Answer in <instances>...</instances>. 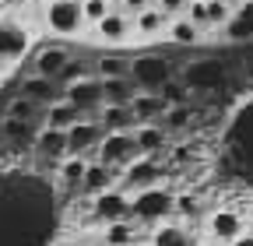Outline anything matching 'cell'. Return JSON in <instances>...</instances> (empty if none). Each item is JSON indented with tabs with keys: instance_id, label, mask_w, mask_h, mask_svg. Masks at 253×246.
<instances>
[{
	"instance_id": "28",
	"label": "cell",
	"mask_w": 253,
	"mask_h": 246,
	"mask_svg": "<svg viewBox=\"0 0 253 246\" xmlns=\"http://www.w3.org/2000/svg\"><path fill=\"white\" fill-rule=\"evenodd\" d=\"M95 74H99V81L130 78V60H126V56H102L99 64H95Z\"/></svg>"
},
{
	"instance_id": "4",
	"label": "cell",
	"mask_w": 253,
	"mask_h": 246,
	"mask_svg": "<svg viewBox=\"0 0 253 246\" xmlns=\"http://www.w3.org/2000/svg\"><path fill=\"white\" fill-rule=\"evenodd\" d=\"M116 183H123V194L130 197V194H141V190H151V187H162L166 183V169L158 165V159H137V162H130L123 172H120V179Z\"/></svg>"
},
{
	"instance_id": "39",
	"label": "cell",
	"mask_w": 253,
	"mask_h": 246,
	"mask_svg": "<svg viewBox=\"0 0 253 246\" xmlns=\"http://www.w3.org/2000/svg\"><path fill=\"white\" fill-rule=\"evenodd\" d=\"M148 7H155V0H123V4H120V11H123L126 18H134V14L148 11Z\"/></svg>"
},
{
	"instance_id": "41",
	"label": "cell",
	"mask_w": 253,
	"mask_h": 246,
	"mask_svg": "<svg viewBox=\"0 0 253 246\" xmlns=\"http://www.w3.org/2000/svg\"><path fill=\"white\" fill-rule=\"evenodd\" d=\"M197 246H218V243H211V239H197Z\"/></svg>"
},
{
	"instance_id": "22",
	"label": "cell",
	"mask_w": 253,
	"mask_h": 246,
	"mask_svg": "<svg viewBox=\"0 0 253 246\" xmlns=\"http://www.w3.org/2000/svg\"><path fill=\"white\" fill-rule=\"evenodd\" d=\"M102 84V106H130L137 88L130 84V78H109V81H99Z\"/></svg>"
},
{
	"instance_id": "43",
	"label": "cell",
	"mask_w": 253,
	"mask_h": 246,
	"mask_svg": "<svg viewBox=\"0 0 253 246\" xmlns=\"http://www.w3.org/2000/svg\"><path fill=\"white\" fill-rule=\"evenodd\" d=\"M0 71H4V67H0Z\"/></svg>"
},
{
	"instance_id": "14",
	"label": "cell",
	"mask_w": 253,
	"mask_h": 246,
	"mask_svg": "<svg viewBox=\"0 0 253 246\" xmlns=\"http://www.w3.org/2000/svg\"><path fill=\"white\" fill-rule=\"evenodd\" d=\"M116 179H120V172H113V169H106L102 162L88 159V169H84V176H81V194L99 197V194L113 190V183H116Z\"/></svg>"
},
{
	"instance_id": "10",
	"label": "cell",
	"mask_w": 253,
	"mask_h": 246,
	"mask_svg": "<svg viewBox=\"0 0 253 246\" xmlns=\"http://www.w3.org/2000/svg\"><path fill=\"white\" fill-rule=\"evenodd\" d=\"M63 137H67V155L91 159L95 148H99V141H102V127L99 123H88V120H78L74 127L63 130Z\"/></svg>"
},
{
	"instance_id": "25",
	"label": "cell",
	"mask_w": 253,
	"mask_h": 246,
	"mask_svg": "<svg viewBox=\"0 0 253 246\" xmlns=\"http://www.w3.org/2000/svg\"><path fill=\"white\" fill-rule=\"evenodd\" d=\"M102 243L106 246H137V225L126 218V222H113L102 229Z\"/></svg>"
},
{
	"instance_id": "7",
	"label": "cell",
	"mask_w": 253,
	"mask_h": 246,
	"mask_svg": "<svg viewBox=\"0 0 253 246\" xmlns=\"http://www.w3.org/2000/svg\"><path fill=\"white\" fill-rule=\"evenodd\" d=\"M246 232V222L236 207H218L208 214V239L218 246H232L239 236Z\"/></svg>"
},
{
	"instance_id": "44",
	"label": "cell",
	"mask_w": 253,
	"mask_h": 246,
	"mask_svg": "<svg viewBox=\"0 0 253 246\" xmlns=\"http://www.w3.org/2000/svg\"><path fill=\"white\" fill-rule=\"evenodd\" d=\"M137 246H141V243H137Z\"/></svg>"
},
{
	"instance_id": "15",
	"label": "cell",
	"mask_w": 253,
	"mask_h": 246,
	"mask_svg": "<svg viewBox=\"0 0 253 246\" xmlns=\"http://www.w3.org/2000/svg\"><path fill=\"white\" fill-rule=\"evenodd\" d=\"M95 123L102 127V134H130V130L137 127V120H134L130 106H102Z\"/></svg>"
},
{
	"instance_id": "31",
	"label": "cell",
	"mask_w": 253,
	"mask_h": 246,
	"mask_svg": "<svg viewBox=\"0 0 253 246\" xmlns=\"http://www.w3.org/2000/svg\"><path fill=\"white\" fill-rule=\"evenodd\" d=\"M190 120H194V109H190V102H186V106H172V109H166V116L158 120V127L169 134V130H183Z\"/></svg>"
},
{
	"instance_id": "5",
	"label": "cell",
	"mask_w": 253,
	"mask_h": 246,
	"mask_svg": "<svg viewBox=\"0 0 253 246\" xmlns=\"http://www.w3.org/2000/svg\"><path fill=\"white\" fill-rule=\"evenodd\" d=\"M137 148H134V137L130 134H102L99 148H95V162H102L106 169L113 172H123L130 162H137Z\"/></svg>"
},
{
	"instance_id": "34",
	"label": "cell",
	"mask_w": 253,
	"mask_h": 246,
	"mask_svg": "<svg viewBox=\"0 0 253 246\" xmlns=\"http://www.w3.org/2000/svg\"><path fill=\"white\" fill-rule=\"evenodd\" d=\"M109 11L113 7L106 4V0H81V21H84V28H95Z\"/></svg>"
},
{
	"instance_id": "18",
	"label": "cell",
	"mask_w": 253,
	"mask_h": 246,
	"mask_svg": "<svg viewBox=\"0 0 253 246\" xmlns=\"http://www.w3.org/2000/svg\"><path fill=\"white\" fill-rule=\"evenodd\" d=\"M148 243H151V246H197L194 232H190L186 225H179V222H162V225H155Z\"/></svg>"
},
{
	"instance_id": "40",
	"label": "cell",
	"mask_w": 253,
	"mask_h": 246,
	"mask_svg": "<svg viewBox=\"0 0 253 246\" xmlns=\"http://www.w3.org/2000/svg\"><path fill=\"white\" fill-rule=\"evenodd\" d=\"M232 246H253V232H243V236H239Z\"/></svg>"
},
{
	"instance_id": "1",
	"label": "cell",
	"mask_w": 253,
	"mask_h": 246,
	"mask_svg": "<svg viewBox=\"0 0 253 246\" xmlns=\"http://www.w3.org/2000/svg\"><path fill=\"white\" fill-rule=\"evenodd\" d=\"M172 201L176 194L169 187H151L141 194H130V222L137 218V225H162L172 218Z\"/></svg>"
},
{
	"instance_id": "17",
	"label": "cell",
	"mask_w": 253,
	"mask_h": 246,
	"mask_svg": "<svg viewBox=\"0 0 253 246\" xmlns=\"http://www.w3.org/2000/svg\"><path fill=\"white\" fill-rule=\"evenodd\" d=\"M225 39L229 42H250L253 39V0L243 7H232V18L225 21Z\"/></svg>"
},
{
	"instance_id": "19",
	"label": "cell",
	"mask_w": 253,
	"mask_h": 246,
	"mask_svg": "<svg viewBox=\"0 0 253 246\" xmlns=\"http://www.w3.org/2000/svg\"><path fill=\"white\" fill-rule=\"evenodd\" d=\"M183 84H186V88H194V91L218 88V84H221V64H211V60H204V64H194V67L186 71Z\"/></svg>"
},
{
	"instance_id": "36",
	"label": "cell",
	"mask_w": 253,
	"mask_h": 246,
	"mask_svg": "<svg viewBox=\"0 0 253 246\" xmlns=\"http://www.w3.org/2000/svg\"><path fill=\"white\" fill-rule=\"evenodd\" d=\"M183 18L194 25V28H201V32H204V28H208V4H204V0H186Z\"/></svg>"
},
{
	"instance_id": "8",
	"label": "cell",
	"mask_w": 253,
	"mask_h": 246,
	"mask_svg": "<svg viewBox=\"0 0 253 246\" xmlns=\"http://www.w3.org/2000/svg\"><path fill=\"white\" fill-rule=\"evenodd\" d=\"M28 46H32L28 28L18 25L14 18H0V67L21 60V56L28 53Z\"/></svg>"
},
{
	"instance_id": "11",
	"label": "cell",
	"mask_w": 253,
	"mask_h": 246,
	"mask_svg": "<svg viewBox=\"0 0 253 246\" xmlns=\"http://www.w3.org/2000/svg\"><path fill=\"white\" fill-rule=\"evenodd\" d=\"M130 137H134L137 155H144V159H158L169 148V134L158 127V123H137V127L130 130Z\"/></svg>"
},
{
	"instance_id": "3",
	"label": "cell",
	"mask_w": 253,
	"mask_h": 246,
	"mask_svg": "<svg viewBox=\"0 0 253 246\" xmlns=\"http://www.w3.org/2000/svg\"><path fill=\"white\" fill-rule=\"evenodd\" d=\"M172 81V64L166 56H137L130 64V84L144 88L148 95H158Z\"/></svg>"
},
{
	"instance_id": "29",
	"label": "cell",
	"mask_w": 253,
	"mask_h": 246,
	"mask_svg": "<svg viewBox=\"0 0 253 246\" xmlns=\"http://www.w3.org/2000/svg\"><path fill=\"white\" fill-rule=\"evenodd\" d=\"M42 106H36V102H28V99H14L11 106H7V120H21V123H32V127H36V123L42 120Z\"/></svg>"
},
{
	"instance_id": "30",
	"label": "cell",
	"mask_w": 253,
	"mask_h": 246,
	"mask_svg": "<svg viewBox=\"0 0 253 246\" xmlns=\"http://www.w3.org/2000/svg\"><path fill=\"white\" fill-rule=\"evenodd\" d=\"M84 169H88V159H81V155H67V159L60 162V183H63V187H81Z\"/></svg>"
},
{
	"instance_id": "13",
	"label": "cell",
	"mask_w": 253,
	"mask_h": 246,
	"mask_svg": "<svg viewBox=\"0 0 253 246\" xmlns=\"http://www.w3.org/2000/svg\"><path fill=\"white\" fill-rule=\"evenodd\" d=\"M21 99H28V102H36V106H53V102H60L63 99V91L56 88V81H49V78H39V74H32V78H25L21 81Z\"/></svg>"
},
{
	"instance_id": "20",
	"label": "cell",
	"mask_w": 253,
	"mask_h": 246,
	"mask_svg": "<svg viewBox=\"0 0 253 246\" xmlns=\"http://www.w3.org/2000/svg\"><path fill=\"white\" fill-rule=\"evenodd\" d=\"M130 28H134V36H141V39H155V36H162L169 28V18L158 7H148V11H141V14L130 18Z\"/></svg>"
},
{
	"instance_id": "27",
	"label": "cell",
	"mask_w": 253,
	"mask_h": 246,
	"mask_svg": "<svg viewBox=\"0 0 253 246\" xmlns=\"http://www.w3.org/2000/svg\"><path fill=\"white\" fill-rule=\"evenodd\" d=\"M84 78H91V67L84 64V60H67L63 71H60L53 81H56V88L63 91V88H71V84H78V81H84Z\"/></svg>"
},
{
	"instance_id": "6",
	"label": "cell",
	"mask_w": 253,
	"mask_h": 246,
	"mask_svg": "<svg viewBox=\"0 0 253 246\" xmlns=\"http://www.w3.org/2000/svg\"><path fill=\"white\" fill-rule=\"evenodd\" d=\"M63 102L74 106V113L81 120L95 123L99 120V109H102V84H99V78L91 74V78H84V81H78L71 88H63Z\"/></svg>"
},
{
	"instance_id": "16",
	"label": "cell",
	"mask_w": 253,
	"mask_h": 246,
	"mask_svg": "<svg viewBox=\"0 0 253 246\" xmlns=\"http://www.w3.org/2000/svg\"><path fill=\"white\" fill-rule=\"evenodd\" d=\"M32 144H36V155H42V159H53V162L67 159V137H63V130L39 127L36 137H32Z\"/></svg>"
},
{
	"instance_id": "42",
	"label": "cell",
	"mask_w": 253,
	"mask_h": 246,
	"mask_svg": "<svg viewBox=\"0 0 253 246\" xmlns=\"http://www.w3.org/2000/svg\"><path fill=\"white\" fill-rule=\"evenodd\" d=\"M106 4H109V7H120V4H123V0H106Z\"/></svg>"
},
{
	"instance_id": "37",
	"label": "cell",
	"mask_w": 253,
	"mask_h": 246,
	"mask_svg": "<svg viewBox=\"0 0 253 246\" xmlns=\"http://www.w3.org/2000/svg\"><path fill=\"white\" fill-rule=\"evenodd\" d=\"M197 211H201V201H197L194 194H176L172 214H179V218H197Z\"/></svg>"
},
{
	"instance_id": "26",
	"label": "cell",
	"mask_w": 253,
	"mask_h": 246,
	"mask_svg": "<svg viewBox=\"0 0 253 246\" xmlns=\"http://www.w3.org/2000/svg\"><path fill=\"white\" fill-rule=\"evenodd\" d=\"M166 32H169V42H176V46H197V42L204 39V32H201V28H194L186 18H172Z\"/></svg>"
},
{
	"instance_id": "24",
	"label": "cell",
	"mask_w": 253,
	"mask_h": 246,
	"mask_svg": "<svg viewBox=\"0 0 253 246\" xmlns=\"http://www.w3.org/2000/svg\"><path fill=\"white\" fill-rule=\"evenodd\" d=\"M81 116L74 113V106H67V102H53V106H46V113H42V127H53V130H67V127H74Z\"/></svg>"
},
{
	"instance_id": "23",
	"label": "cell",
	"mask_w": 253,
	"mask_h": 246,
	"mask_svg": "<svg viewBox=\"0 0 253 246\" xmlns=\"http://www.w3.org/2000/svg\"><path fill=\"white\" fill-rule=\"evenodd\" d=\"M67 60H71V56H67V49H63V46H46V49L36 56V74L53 81V78L63 71V64H67Z\"/></svg>"
},
{
	"instance_id": "9",
	"label": "cell",
	"mask_w": 253,
	"mask_h": 246,
	"mask_svg": "<svg viewBox=\"0 0 253 246\" xmlns=\"http://www.w3.org/2000/svg\"><path fill=\"white\" fill-rule=\"evenodd\" d=\"M91 218L102 222V225H113V222H126L130 218V197H126L120 187L91 197Z\"/></svg>"
},
{
	"instance_id": "35",
	"label": "cell",
	"mask_w": 253,
	"mask_h": 246,
	"mask_svg": "<svg viewBox=\"0 0 253 246\" xmlns=\"http://www.w3.org/2000/svg\"><path fill=\"white\" fill-rule=\"evenodd\" d=\"M158 99H162L169 109H172V106H186V99H190V88H186L183 81H176V78H172V81H169L162 91H158Z\"/></svg>"
},
{
	"instance_id": "33",
	"label": "cell",
	"mask_w": 253,
	"mask_h": 246,
	"mask_svg": "<svg viewBox=\"0 0 253 246\" xmlns=\"http://www.w3.org/2000/svg\"><path fill=\"white\" fill-rule=\"evenodd\" d=\"M208 4V28H225L232 18V0H204Z\"/></svg>"
},
{
	"instance_id": "12",
	"label": "cell",
	"mask_w": 253,
	"mask_h": 246,
	"mask_svg": "<svg viewBox=\"0 0 253 246\" xmlns=\"http://www.w3.org/2000/svg\"><path fill=\"white\" fill-rule=\"evenodd\" d=\"M91 32H95V39H99V42H126V39L134 36V28H130V18H126L120 7H113L99 25L91 28Z\"/></svg>"
},
{
	"instance_id": "32",
	"label": "cell",
	"mask_w": 253,
	"mask_h": 246,
	"mask_svg": "<svg viewBox=\"0 0 253 246\" xmlns=\"http://www.w3.org/2000/svg\"><path fill=\"white\" fill-rule=\"evenodd\" d=\"M0 134H4L7 141H32L36 137V127L32 123H21V120H0Z\"/></svg>"
},
{
	"instance_id": "38",
	"label": "cell",
	"mask_w": 253,
	"mask_h": 246,
	"mask_svg": "<svg viewBox=\"0 0 253 246\" xmlns=\"http://www.w3.org/2000/svg\"><path fill=\"white\" fill-rule=\"evenodd\" d=\"M155 7L162 11L169 21H172V18H183V11H186V0H155Z\"/></svg>"
},
{
	"instance_id": "2",
	"label": "cell",
	"mask_w": 253,
	"mask_h": 246,
	"mask_svg": "<svg viewBox=\"0 0 253 246\" xmlns=\"http://www.w3.org/2000/svg\"><path fill=\"white\" fill-rule=\"evenodd\" d=\"M42 21L53 36L60 39H74L84 21H81V0H46V7H42Z\"/></svg>"
},
{
	"instance_id": "21",
	"label": "cell",
	"mask_w": 253,
	"mask_h": 246,
	"mask_svg": "<svg viewBox=\"0 0 253 246\" xmlns=\"http://www.w3.org/2000/svg\"><path fill=\"white\" fill-rule=\"evenodd\" d=\"M166 102L158 99V95H148V91H137L134 95V102H130V113H134V120L137 123H158L166 116Z\"/></svg>"
}]
</instances>
